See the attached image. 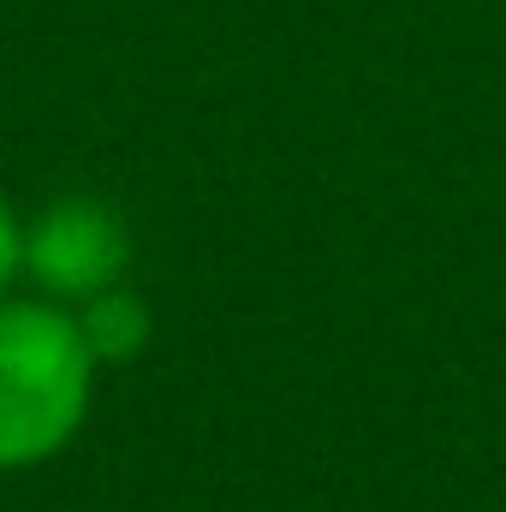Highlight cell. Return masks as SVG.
<instances>
[{
	"label": "cell",
	"instance_id": "obj_1",
	"mask_svg": "<svg viewBox=\"0 0 506 512\" xmlns=\"http://www.w3.org/2000/svg\"><path fill=\"white\" fill-rule=\"evenodd\" d=\"M96 387V358L78 316L54 304H0V471L60 453Z\"/></svg>",
	"mask_w": 506,
	"mask_h": 512
},
{
	"label": "cell",
	"instance_id": "obj_3",
	"mask_svg": "<svg viewBox=\"0 0 506 512\" xmlns=\"http://www.w3.org/2000/svg\"><path fill=\"white\" fill-rule=\"evenodd\" d=\"M78 334H84L96 364H126V358H137L149 346V304L137 292H126V286H108V292L84 298Z\"/></svg>",
	"mask_w": 506,
	"mask_h": 512
},
{
	"label": "cell",
	"instance_id": "obj_2",
	"mask_svg": "<svg viewBox=\"0 0 506 512\" xmlns=\"http://www.w3.org/2000/svg\"><path fill=\"white\" fill-rule=\"evenodd\" d=\"M126 256H131L126 221L96 197H60L24 233V268L60 298H96V292L120 286Z\"/></svg>",
	"mask_w": 506,
	"mask_h": 512
},
{
	"label": "cell",
	"instance_id": "obj_4",
	"mask_svg": "<svg viewBox=\"0 0 506 512\" xmlns=\"http://www.w3.org/2000/svg\"><path fill=\"white\" fill-rule=\"evenodd\" d=\"M24 268V227L12 221V209L0 203V292H6V280Z\"/></svg>",
	"mask_w": 506,
	"mask_h": 512
}]
</instances>
